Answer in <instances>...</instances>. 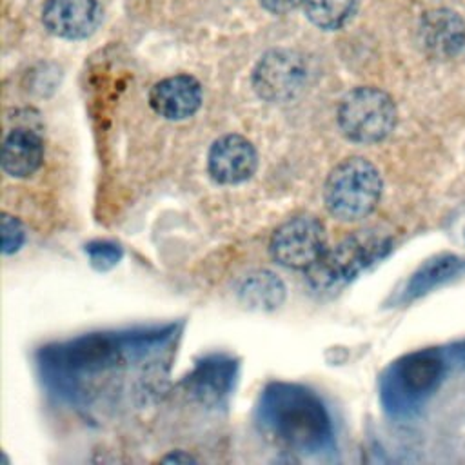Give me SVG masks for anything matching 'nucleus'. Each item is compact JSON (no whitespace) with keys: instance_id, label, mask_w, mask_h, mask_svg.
<instances>
[{"instance_id":"obj_12","label":"nucleus","mask_w":465,"mask_h":465,"mask_svg":"<svg viewBox=\"0 0 465 465\" xmlns=\"http://www.w3.org/2000/svg\"><path fill=\"white\" fill-rule=\"evenodd\" d=\"M465 272V258L454 252H441L429 258L418 271L411 276L405 287V298L412 300L423 296L434 287L447 283Z\"/></svg>"},{"instance_id":"obj_16","label":"nucleus","mask_w":465,"mask_h":465,"mask_svg":"<svg viewBox=\"0 0 465 465\" xmlns=\"http://www.w3.org/2000/svg\"><path fill=\"white\" fill-rule=\"evenodd\" d=\"M25 242V229L22 222L7 213L2 214V252L13 254Z\"/></svg>"},{"instance_id":"obj_19","label":"nucleus","mask_w":465,"mask_h":465,"mask_svg":"<svg viewBox=\"0 0 465 465\" xmlns=\"http://www.w3.org/2000/svg\"><path fill=\"white\" fill-rule=\"evenodd\" d=\"M162 461H174V463H189V461H196L191 454H185V452H182V450H176V452H173V454H169V456H163L162 458Z\"/></svg>"},{"instance_id":"obj_5","label":"nucleus","mask_w":465,"mask_h":465,"mask_svg":"<svg viewBox=\"0 0 465 465\" xmlns=\"http://www.w3.org/2000/svg\"><path fill=\"white\" fill-rule=\"evenodd\" d=\"M307 64L303 56L287 49L269 51L252 71V87L267 102L292 100L307 84Z\"/></svg>"},{"instance_id":"obj_3","label":"nucleus","mask_w":465,"mask_h":465,"mask_svg":"<svg viewBox=\"0 0 465 465\" xmlns=\"http://www.w3.org/2000/svg\"><path fill=\"white\" fill-rule=\"evenodd\" d=\"M338 125L341 134L361 145L385 140L396 127V104L378 87H354L338 105Z\"/></svg>"},{"instance_id":"obj_14","label":"nucleus","mask_w":465,"mask_h":465,"mask_svg":"<svg viewBox=\"0 0 465 465\" xmlns=\"http://www.w3.org/2000/svg\"><path fill=\"white\" fill-rule=\"evenodd\" d=\"M305 16L320 29H340L358 9V0H303Z\"/></svg>"},{"instance_id":"obj_17","label":"nucleus","mask_w":465,"mask_h":465,"mask_svg":"<svg viewBox=\"0 0 465 465\" xmlns=\"http://www.w3.org/2000/svg\"><path fill=\"white\" fill-rule=\"evenodd\" d=\"M87 252L91 256V262L93 265L100 267V269H107L111 265H114L122 254V251L118 249V245H113V243H93L87 247Z\"/></svg>"},{"instance_id":"obj_18","label":"nucleus","mask_w":465,"mask_h":465,"mask_svg":"<svg viewBox=\"0 0 465 465\" xmlns=\"http://www.w3.org/2000/svg\"><path fill=\"white\" fill-rule=\"evenodd\" d=\"M262 7L272 15H287L303 4V0H260Z\"/></svg>"},{"instance_id":"obj_9","label":"nucleus","mask_w":465,"mask_h":465,"mask_svg":"<svg viewBox=\"0 0 465 465\" xmlns=\"http://www.w3.org/2000/svg\"><path fill=\"white\" fill-rule=\"evenodd\" d=\"M149 105L165 120H185L202 105V85L191 74L167 76L151 87Z\"/></svg>"},{"instance_id":"obj_6","label":"nucleus","mask_w":465,"mask_h":465,"mask_svg":"<svg viewBox=\"0 0 465 465\" xmlns=\"http://www.w3.org/2000/svg\"><path fill=\"white\" fill-rule=\"evenodd\" d=\"M258 167L254 145L242 134H225L213 142L207 154L209 176L222 185H236L249 180Z\"/></svg>"},{"instance_id":"obj_15","label":"nucleus","mask_w":465,"mask_h":465,"mask_svg":"<svg viewBox=\"0 0 465 465\" xmlns=\"http://www.w3.org/2000/svg\"><path fill=\"white\" fill-rule=\"evenodd\" d=\"M283 285L282 282L267 271L249 274L240 289V298L258 309H272L278 307L283 300Z\"/></svg>"},{"instance_id":"obj_10","label":"nucleus","mask_w":465,"mask_h":465,"mask_svg":"<svg viewBox=\"0 0 465 465\" xmlns=\"http://www.w3.org/2000/svg\"><path fill=\"white\" fill-rule=\"evenodd\" d=\"M280 407H276L274 412V427L282 430V436L287 438L289 441H300L307 443L311 434L322 432V425L318 423H307V420H322V409L318 403H311V398L303 396L302 392H292V391H278L274 398Z\"/></svg>"},{"instance_id":"obj_4","label":"nucleus","mask_w":465,"mask_h":465,"mask_svg":"<svg viewBox=\"0 0 465 465\" xmlns=\"http://www.w3.org/2000/svg\"><path fill=\"white\" fill-rule=\"evenodd\" d=\"M327 249V231L311 214H298L283 222L271 236V258L287 269L307 271Z\"/></svg>"},{"instance_id":"obj_2","label":"nucleus","mask_w":465,"mask_h":465,"mask_svg":"<svg viewBox=\"0 0 465 465\" xmlns=\"http://www.w3.org/2000/svg\"><path fill=\"white\" fill-rule=\"evenodd\" d=\"M389 249L391 240L387 236L372 231L356 232L334 247H327L307 269V282L318 292H332L385 256Z\"/></svg>"},{"instance_id":"obj_13","label":"nucleus","mask_w":465,"mask_h":465,"mask_svg":"<svg viewBox=\"0 0 465 465\" xmlns=\"http://www.w3.org/2000/svg\"><path fill=\"white\" fill-rule=\"evenodd\" d=\"M441 374H443L441 361L430 354H416L409 358L400 369L401 383L412 394L429 392L430 389H434Z\"/></svg>"},{"instance_id":"obj_11","label":"nucleus","mask_w":465,"mask_h":465,"mask_svg":"<svg viewBox=\"0 0 465 465\" xmlns=\"http://www.w3.org/2000/svg\"><path fill=\"white\" fill-rule=\"evenodd\" d=\"M44 160L42 138L27 129L15 127L7 133L2 145V169L11 178H27L35 174Z\"/></svg>"},{"instance_id":"obj_1","label":"nucleus","mask_w":465,"mask_h":465,"mask_svg":"<svg viewBox=\"0 0 465 465\" xmlns=\"http://www.w3.org/2000/svg\"><path fill=\"white\" fill-rule=\"evenodd\" d=\"M381 191L383 180L378 167L363 156H351L329 173L323 202L336 220L358 222L376 209Z\"/></svg>"},{"instance_id":"obj_8","label":"nucleus","mask_w":465,"mask_h":465,"mask_svg":"<svg viewBox=\"0 0 465 465\" xmlns=\"http://www.w3.org/2000/svg\"><path fill=\"white\" fill-rule=\"evenodd\" d=\"M418 38L429 56L452 58L465 45V22L452 9L427 11L420 18Z\"/></svg>"},{"instance_id":"obj_7","label":"nucleus","mask_w":465,"mask_h":465,"mask_svg":"<svg viewBox=\"0 0 465 465\" xmlns=\"http://www.w3.org/2000/svg\"><path fill=\"white\" fill-rule=\"evenodd\" d=\"M102 9L98 0H44V27L65 40L87 38L100 24Z\"/></svg>"}]
</instances>
